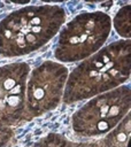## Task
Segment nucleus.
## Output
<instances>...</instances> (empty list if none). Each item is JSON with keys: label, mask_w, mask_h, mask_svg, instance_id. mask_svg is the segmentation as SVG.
<instances>
[{"label": "nucleus", "mask_w": 131, "mask_h": 147, "mask_svg": "<svg viewBox=\"0 0 131 147\" xmlns=\"http://www.w3.org/2000/svg\"><path fill=\"white\" fill-rule=\"evenodd\" d=\"M109 32L110 20L107 15L102 13L80 14L62 30L55 56L64 62L84 59L101 47Z\"/></svg>", "instance_id": "nucleus-3"}, {"label": "nucleus", "mask_w": 131, "mask_h": 147, "mask_svg": "<svg viewBox=\"0 0 131 147\" xmlns=\"http://www.w3.org/2000/svg\"><path fill=\"white\" fill-rule=\"evenodd\" d=\"M117 46L95 54L72 72L64 95L67 102L101 93L129 77V51L118 55Z\"/></svg>", "instance_id": "nucleus-2"}, {"label": "nucleus", "mask_w": 131, "mask_h": 147, "mask_svg": "<svg viewBox=\"0 0 131 147\" xmlns=\"http://www.w3.org/2000/svg\"><path fill=\"white\" fill-rule=\"evenodd\" d=\"M51 67L44 65L33 71L28 85V108L34 114L46 111L59 102L61 90L67 70L63 67H55L54 72Z\"/></svg>", "instance_id": "nucleus-5"}, {"label": "nucleus", "mask_w": 131, "mask_h": 147, "mask_svg": "<svg viewBox=\"0 0 131 147\" xmlns=\"http://www.w3.org/2000/svg\"><path fill=\"white\" fill-rule=\"evenodd\" d=\"M116 95L117 93L105 95L87 103L75 116V130L88 136L110 130L129 108V94L121 100Z\"/></svg>", "instance_id": "nucleus-4"}, {"label": "nucleus", "mask_w": 131, "mask_h": 147, "mask_svg": "<svg viewBox=\"0 0 131 147\" xmlns=\"http://www.w3.org/2000/svg\"><path fill=\"white\" fill-rule=\"evenodd\" d=\"M124 10H122L120 14H117L116 16V29H117V32H120L122 36L126 37L129 36V8H123Z\"/></svg>", "instance_id": "nucleus-6"}, {"label": "nucleus", "mask_w": 131, "mask_h": 147, "mask_svg": "<svg viewBox=\"0 0 131 147\" xmlns=\"http://www.w3.org/2000/svg\"><path fill=\"white\" fill-rule=\"evenodd\" d=\"M64 21L56 7H29L13 13L0 25V48L7 56L29 54L46 44Z\"/></svg>", "instance_id": "nucleus-1"}]
</instances>
